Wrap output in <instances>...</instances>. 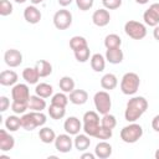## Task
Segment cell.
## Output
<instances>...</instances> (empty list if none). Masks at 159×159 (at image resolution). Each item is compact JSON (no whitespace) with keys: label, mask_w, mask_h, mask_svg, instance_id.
<instances>
[{"label":"cell","mask_w":159,"mask_h":159,"mask_svg":"<svg viewBox=\"0 0 159 159\" xmlns=\"http://www.w3.org/2000/svg\"><path fill=\"white\" fill-rule=\"evenodd\" d=\"M148 109V101L142 96L132 97L125 106L124 118L127 122H137Z\"/></svg>","instance_id":"cell-1"},{"label":"cell","mask_w":159,"mask_h":159,"mask_svg":"<svg viewBox=\"0 0 159 159\" xmlns=\"http://www.w3.org/2000/svg\"><path fill=\"white\" fill-rule=\"evenodd\" d=\"M47 120L46 114L42 112L31 111L30 113H24L21 116V128L25 130H34L37 127H43Z\"/></svg>","instance_id":"cell-2"},{"label":"cell","mask_w":159,"mask_h":159,"mask_svg":"<svg viewBox=\"0 0 159 159\" xmlns=\"http://www.w3.org/2000/svg\"><path fill=\"white\" fill-rule=\"evenodd\" d=\"M82 119H83V124H82L83 132L89 137H96L97 132L101 128L99 113L97 111H88L83 114Z\"/></svg>","instance_id":"cell-3"},{"label":"cell","mask_w":159,"mask_h":159,"mask_svg":"<svg viewBox=\"0 0 159 159\" xmlns=\"http://www.w3.org/2000/svg\"><path fill=\"white\" fill-rule=\"evenodd\" d=\"M140 86V78L135 72H127L120 80V91L123 94L133 96L137 93Z\"/></svg>","instance_id":"cell-4"},{"label":"cell","mask_w":159,"mask_h":159,"mask_svg":"<svg viewBox=\"0 0 159 159\" xmlns=\"http://www.w3.org/2000/svg\"><path fill=\"white\" fill-rule=\"evenodd\" d=\"M120 139L127 143V144H133V143H137L142 135H143V128L140 124L135 123V122H130L128 125L123 127L120 129Z\"/></svg>","instance_id":"cell-5"},{"label":"cell","mask_w":159,"mask_h":159,"mask_svg":"<svg viewBox=\"0 0 159 159\" xmlns=\"http://www.w3.org/2000/svg\"><path fill=\"white\" fill-rule=\"evenodd\" d=\"M124 32L133 40H142L147 36V26L143 22L129 20L124 24Z\"/></svg>","instance_id":"cell-6"},{"label":"cell","mask_w":159,"mask_h":159,"mask_svg":"<svg viewBox=\"0 0 159 159\" xmlns=\"http://www.w3.org/2000/svg\"><path fill=\"white\" fill-rule=\"evenodd\" d=\"M93 103H94L96 111L102 116L109 113V111L112 108V99H111V96L107 91L96 92L94 97H93Z\"/></svg>","instance_id":"cell-7"},{"label":"cell","mask_w":159,"mask_h":159,"mask_svg":"<svg viewBox=\"0 0 159 159\" xmlns=\"http://www.w3.org/2000/svg\"><path fill=\"white\" fill-rule=\"evenodd\" d=\"M52 21L57 30H66L72 25V14L70 10L61 9L55 12Z\"/></svg>","instance_id":"cell-8"},{"label":"cell","mask_w":159,"mask_h":159,"mask_svg":"<svg viewBox=\"0 0 159 159\" xmlns=\"http://www.w3.org/2000/svg\"><path fill=\"white\" fill-rule=\"evenodd\" d=\"M143 20L144 24L152 27H155L159 25V2L152 4L143 14Z\"/></svg>","instance_id":"cell-9"},{"label":"cell","mask_w":159,"mask_h":159,"mask_svg":"<svg viewBox=\"0 0 159 159\" xmlns=\"http://www.w3.org/2000/svg\"><path fill=\"white\" fill-rule=\"evenodd\" d=\"M30 89H29V86L26 83H16L15 86H12V89H11V97H12V101H16V102H29V98H30Z\"/></svg>","instance_id":"cell-10"},{"label":"cell","mask_w":159,"mask_h":159,"mask_svg":"<svg viewBox=\"0 0 159 159\" xmlns=\"http://www.w3.org/2000/svg\"><path fill=\"white\" fill-rule=\"evenodd\" d=\"M73 147V139L71 138V134L65 133V134H58L55 139V148L60 153H68L71 152Z\"/></svg>","instance_id":"cell-11"},{"label":"cell","mask_w":159,"mask_h":159,"mask_svg":"<svg viewBox=\"0 0 159 159\" xmlns=\"http://www.w3.org/2000/svg\"><path fill=\"white\" fill-rule=\"evenodd\" d=\"M4 61L9 67H19L22 63V53L16 48H9L4 53Z\"/></svg>","instance_id":"cell-12"},{"label":"cell","mask_w":159,"mask_h":159,"mask_svg":"<svg viewBox=\"0 0 159 159\" xmlns=\"http://www.w3.org/2000/svg\"><path fill=\"white\" fill-rule=\"evenodd\" d=\"M111 21V14L107 9H98L92 14V22L98 27H104Z\"/></svg>","instance_id":"cell-13"},{"label":"cell","mask_w":159,"mask_h":159,"mask_svg":"<svg viewBox=\"0 0 159 159\" xmlns=\"http://www.w3.org/2000/svg\"><path fill=\"white\" fill-rule=\"evenodd\" d=\"M63 129H65L66 133H68L71 135H76V134H78L82 130V123H81V120L77 117L71 116V117H68L65 120Z\"/></svg>","instance_id":"cell-14"},{"label":"cell","mask_w":159,"mask_h":159,"mask_svg":"<svg viewBox=\"0 0 159 159\" xmlns=\"http://www.w3.org/2000/svg\"><path fill=\"white\" fill-rule=\"evenodd\" d=\"M41 17H42V14L36 7V5H29V6L25 7V10H24V19L29 24H31V25L39 24Z\"/></svg>","instance_id":"cell-15"},{"label":"cell","mask_w":159,"mask_h":159,"mask_svg":"<svg viewBox=\"0 0 159 159\" xmlns=\"http://www.w3.org/2000/svg\"><path fill=\"white\" fill-rule=\"evenodd\" d=\"M15 147V138L7 132V129H0V150L10 152Z\"/></svg>","instance_id":"cell-16"},{"label":"cell","mask_w":159,"mask_h":159,"mask_svg":"<svg viewBox=\"0 0 159 159\" xmlns=\"http://www.w3.org/2000/svg\"><path fill=\"white\" fill-rule=\"evenodd\" d=\"M112 152H113L112 145L108 142H106V140H101L99 143H97V145L94 148V154L99 159H107V158H109L112 155Z\"/></svg>","instance_id":"cell-17"},{"label":"cell","mask_w":159,"mask_h":159,"mask_svg":"<svg viewBox=\"0 0 159 159\" xmlns=\"http://www.w3.org/2000/svg\"><path fill=\"white\" fill-rule=\"evenodd\" d=\"M106 60L112 63V65H118L123 61L124 58V53L120 50V47H116V48H107L106 50V55H104Z\"/></svg>","instance_id":"cell-18"},{"label":"cell","mask_w":159,"mask_h":159,"mask_svg":"<svg viewBox=\"0 0 159 159\" xmlns=\"http://www.w3.org/2000/svg\"><path fill=\"white\" fill-rule=\"evenodd\" d=\"M19 76L12 70H4L0 73V84L1 86H15L17 83Z\"/></svg>","instance_id":"cell-19"},{"label":"cell","mask_w":159,"mask_h":159,"mask_svg":"<svg viewBox=\"0 0 159 159\" xmlns=\"http://www.w3.org/2000/svg\"><path fill=\"white\" fill-rule=\"evenodd\" d=\"M73 145L75 148L78 150V152H86L89 145H91V139H89V135H87L86 133L81 134H76L75 135V139H73Z\"/></svg>","instance_id":"cell-20"},{"label":"cell","mask_w":159,"mask_h":159,"mask_svg":"<svg viewBox=\"0 0 159 159\" xmlns=\"http://www.w3.org/2000/svg\"><path fill=\"white\" fill-rule=\"evenodd\" d=\"M70 102L76 104V106H82L87 102L88 99V93L84 89H73L70 93Z\"/></svg>","instance_id":"cell-21"},{"label":"cell","mask_w":159,"mask_h":159,"mask_svg":"<svg viewBox=\"0 0 159 159\" xmlns=\"http://www.w3.org/2000/svg\"><path fill=\"white\" fill-rule=\"evenodd\" d=\"M27 106H29V109L31 111H36V112H42L45 108H46V101L45 98L37 96V94H34V96H30L29 98V102H27Z\"/></svg>","instance_id":"cell-22"},{"label":"cell","mask_w":159,"mask_h":159,"mask_svg":"<svg viewBox=\"0 0 159 159\" xmlns=\"http://www.w3.org/2000/svg\"><path fill=\"white\" fill-rule=\"evenodd\" d=\"M118 86V78L113 73H106L101 78V87L106 91H112Z\"/></svg>","instance_id":"cell-23"},{"label":"cell","mask_w":159,"mask_h":159,"mask_svg":"<svg viewBox=\"0 0 159 159\" xmlns=\"http://www.w3.org/2000/svg\"><path fill=\"white\" fill-rule=\"evenodd\" d=\"M56 133L52 128L50 127H41L40 130H39V138L42 143L45 144H51V143H55V139H56Z\"/></svg>","instance_id":"cell-24"},{"label":"cell","mask_w":159,"mask_h":159,"mask_svg":"<svg viewBox=\"0 0 159 159\" xmlns=\"http://www.w3.org/2000/svg\"><path fill=\"white\" fill-rule=\"evenodd\" d=\"M22 78L27 84H37L40 80V75L36 70V67H26L22 71Z\"/></svg>","instance_id":"cell-25"},{"label":"cell","mask_w":159,"mask_h":159,"mask_svg":"<svg viewBox=\"0 0 159 159\" xmlns=\"http://www.w3.org/2000/svg\"><path fill=\"white\" fill-rule=\"evenodd\" d=\"M106 57L101 53H93L89 58V62H91V67L94 72H102L106 67Z\"/></svg>","instance_id":"cell-26"},{"label":"cell","mask_w":159,"mask_h":159,"mask_svg":"<svg viewBox=\"0 0 159 159\" xmlns=\"http://www.w3.org/2000/svg\"><path fill=\"white\" fill-rule=\"evenodd\" d=\"M35 94L42 97V98H48L53 96V87L48 83H37L35 87Z\"/></svg>","instance_id":"cell-27"},{"label":"cell","mask_w":159,"mask_h":159,"mask_svg":"<svg viewBox=\"0 0 159 159\" xmlns=\"http://www.w3.org/2000/svg\"><path fill=\"white\" fill-rule=\"evenodd\" d=\"M35 67H36L40 77H47L52 73V65L46 60H39L35 63Z\"/></svg>","instance_id":"cell-28"},{"label":"cell","mask_w":159,"mask_h":159,"mask_svg":"<svg viewBox=\"0 0 159 159\" xmlns=\"http://www.w3.org/2000/svg\"><path fill=\"white\" fill-rule=\"evenodd\" d=\"M4 124H5V128L9 132H16L21 127V117H17L15 114L14 116H9V117H6Z\"/></svg>","instance_id":"cell-29"},{"label":"cell","mask_w":159,"mask_h":159,"mask_svg":"<svg viewBox=\"0 0 159 159\" xmlns=\"http://www.w3.org/2000/svg\"><path fill=\"white\" fill-rule=\"evenodd\" d=\"M58 87L62 92L65 93H71L73 89H75V81L72 77L70 76H63L60 78V82H58Z\"/></svg>","instance_id":"cell-30"},{"label":"cell","mask_w":159,"mask_h":159,"mask_svg":"<svg viewBox=\"0 0 159 159\" xmlns=\"http://www.w3.org/2000/svg\"><path fill=\"white\" fill-rule=\"evenodd\" d=\"M47 112H48V116L52 119H55V120L62 119L65 117V114H66V107H61V106H56V104H50Z\"/></svg>","instance_id":"cell-31"},{"label":"cell","mask_w":159,"mask_h":159,"mask_svg":"<svg viewBox=\"0 0 159 159\" xmlns=\"http://www.w3.org/2000/svg\"><path fill=\"white\" fill-rule=\"evenodd\" d=\"M120 45H122V39L117 34H109L104 37L106 48H116V47H120Z\"/></svg>","instance_id":"cell-32"},{"label":"cell","mask_w":159,"mask_h":159,"mask_svg":"<svg viewBox=\"0 0 159 159\" xmlns=\"http://www.w3.org/2000/svg\"><path fill=\"white\" fill-rule=\"evenodd\" d=\"M88 43H87V40L83 37V36H73L70 39V47L72 48V51H77V50H81L83 47H87Z\"/></svg>","instance_id":"cell-33"},{"label":"cell","mask_w":159,"mask_h":159,"mask_svg":"<svg viewBox=\"0 0 159 159\" xmlns=\"http://www.w3.org/2000/svg\"><path fill=\"white\" fill-rule=\"evenodd\" d=\"M68 101H70V98L66 96L65 92L55 93L51 97V104H56V106H61V107H66L67 103H68Z\"/></svg>","instance_id":"cell-34"},{"label":"cell","mask_w":159,"mask_h":159,"mask_svg":"<svg viewBox=\"0 0 159 159\" xmlns=\"http://www.w3.org/2000/svg\"><path fill=\"white\" fill-rule=\"evenodd\" d=\"M73 53H75V58H76L78 62L84 63V62H87V61L89 60V56H91V50H89V47L87 46V47H83V48H81V50L75 51Z\"/></svg>","instance_id":"cell-35"},{"label":"cell","mask_w":159,"mask_h":159,"mask_svg":"<svg viewBox=\"0 0 159 159\" xmlns=\"http://www.w3.org/2000/svg\"><path fill=\"white\" fill-rule=\"evenodd\" d=\"M101 125L113 130V128L117 125V119H116V117H114L113 114H111V113L103 114V117H102V119H101Z\"/></svg>","instance_id":"cell-36"},{"label":"cell","mask_w":159,"mask_h":159,"mask_svg":"<svg viewBox=\"0 0 159 159\" xmlns=\"http://www.w3.org/2000/svg\"><path fill=\"white\" fill-rule=\"evenodd\" d=\"M26 109H29V106H27L26 102H16V101H12V103H11V111L15 114H24L26 112Z\"/></svg>","instance_id":"cell-37"},{"label":"cell","mask_w":159,"mask_h":159,"mask_svg":"<svg viewBox=\"0 0 159 159\" xmlns=\"http://www.w3.org/2000/svg\"><path fill=\"white\" fill-rule=\"evenodd\" d=\"M12 4L9 0H0V15L1 16H7L12 14Z\"/></svg>","instance_id":"cell-38"},{"label":"cell","mask_w":159,"mask_h":159,"mask_svg":"<svg viewBox=\"0 0 159 159\" xmlns=\"http://www.w3.org/2000/svg\"><path fill=\"white\" fill-rule=\"evenodd\" d=\"M112 134H113V133H112V129H108V128L101 125V128H99V130L97 132V134H96L94 138L101 139V140H107V139L112 138Z\"/></svg>","instance_id":"cell-39"},{"label":"cell","mask_w":159,"mask_h":159,"mask_svg":"<svg viewBox=\"0 0 159 159\" xmlns=\"http://www.w3.org/2000/svg\"><path fill=\"white\" fill-rule=\"evenodd\" d=\"M102 4H103V7L107 10H116L120 7L122 0H102Z\"/></svg>","instance_id":"cell-40"},{"label":"cell","mask_w":159,"mask_h":159,"mask_svg":"<svg viewBox=\"0 0 159 159\" xmlns=\"http://www.w3.org/2000/svg\"><path fill=\"white\" fill-rule=\"evenodd\" d=\"M76 1V5L77 7L81 10V11H87L89 10L93 4H94V0H75Z\"/></svg>","instance_id":"cell-41"},{"label":"cell","mask_w":159,"mask_h":159,"mask_svg":"<svg viewBox=\"0 0 159 159\" xmlns=\"http://www.w3.org/2000/svg\"><path fill=\"white\" fill-rule=\"evenodd\" d=\"M9 107H10V99L6 96H1L0 97V111L5 112Z\"/></svg>","instance_id":"cell-42"},{"label":"cell","mask_w":159,"mask_h":159,"mask_svg":"<svg viewBox=\"0 0 159 159\" xmlns=\"http://www.w3.org/2000/svg\"><path fill=\"white\" fill-rule=\"evenodd\" d=\"M152 128L159 133V114H157L153 119H152Z\"/></svg>","instance_id":"cell-43"},{"label":"cell","mask_w":159,"mask_h":159,"mask_svg":"<svg viewBox=\"0 0 159 159\" xmlns=\"http://www.w3.org/2000/svg\"><path fill=\"white\" fill-rule=\"evenodd\" d=\"M82 159H94L96 158V154L94 153H83L81 155Z\"/></svg>","instance_id":"cell-44"},{"label":"cell","mask_w":159,"mask_h":159,"mask_svg":"<svg viewBox=\"0 0 159 159\" xmlns=\"http://www.w3.org/2000/svg\"><path fill=\"white\" fill-rule=\"evenodd\" d=\"M72 1H73V0H58V4H60L62 7H66V6L71 5Z\"/></svg>","instance_id":"cell-45"},{"label":"cell","mask_w":159,"mask_h":159,"mask_svg":"<svg viewBox=\"0 0 159 159\" xmlns=\"http://www.w3.org/2000/svg\"><path fill=\"white\" fill-rule=\"evenodd\" d=\"M153 36H154V39H155L157 41H159V25H157V26L154 27V30H153Z\"/></svg>","instance_id":"cell-46"},{"label":"cell","mask_w":159,"mask_h":159,"mask_svg":"<svg viewBox=\"0 0 159 159\" xmlns=\"http://www.w3.org/2000/svg\"><path fill=\"white\" fill-rule=\"evenodd\" d=\"M32 5H39V4H42L45 0H30Z\"/></svg>","instance_id":"cell-47"},{"label":"cell","mask_w":159,"mask_h":159,"mask_svg":"<svg viewBox=\"0 0 159 159\" xmlns=\"http://www.w3.org/2000/svg\"><path fill=\"white\" fill-rule=\"evenodd\" d=\"M135 2L137 4H140V5H145V4L149 2V0H135Z\"/></svg>","instance_id":"cell-48"},{"label":"cell","mask_w":159,"mask_h":159,"mask_svg":"<svg viewBox=\"0 0 159 159\" xmlns=\"http://www.w3.org/2000/svg\"><path fill=\"white\" fill-rule=\"evenodd\" d=\"M154 157H155V159H159V149H157V152L154 153Z\"/></svg>","instance_id":"cell-49"},{"label":"cell","mask_w":159,"mask_h":159,"mask_svg":"<svg viewBox=\"0 0 159 159\" xmlns=\"http://www.w3.org/2000/svg\"><path fill=\"white\" fill-rule=\"evenodd\" d=\"M15 2H17V4H24L25 1H27V0H14Z\"/></svg>","instance_id":"cell-50"}]
</instances>
